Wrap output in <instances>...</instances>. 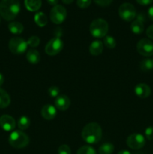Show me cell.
<instances>
[{
	"label": "cell",
	"instance_id": "23",
	"mask_svg": "<svg viewBox=\"0 0 153 154\" xmlns=\"http://www.w3.org/2000/svg\"><path fill=\"white\" fill-rule=\"evenodd\" d=\"M114 151V146L111 143H104L99 147L98 152L100 154H112Z\"/></svg>",
	"mask_w": 153,
	"mask_h": 154
},
{
	"label": "cell",
	"instance_id": "35",
	"mask_svg": "<svg viewBox=\"0 0 153 154\" xmlns=\"http://www.w3.org/2000/svg\"><path fill=\"white\" fill-rule=\"evenodd\" d=\"M148 16L151 20L153 21V6L150 7L148 10Z\"/></svg>",
	"mask_w": 153,
	"mask_h": 154
},
{
	"label": "cell",
	"instance_id": "9",
	"mask_svg": "<svg viewBox=\"0 0 153 154\" xmlns=\"http://www.w3.org/2000/svg\"><path fill=\"white\" fill-rule=\"evenodd\" d=\"M126 143L128 147L132 150H140L145 146L146 139L141 134L134 133L128 137Z\"/></svg>",
	"mask_w": 153,
	"mask_h": 154
},
{
	"label": "cell",
	"instance_id": "24",
	"mask_svg": "<svg viewBox=\"0 0 153 154\" xmlns=\"http://www.w3.org/2000/svg\"><path fill=\"white\" fill-rule=\"evenodd\" d=\"M30 126V119L26 116H22L20 117L17 121V126L21 130H26Z\"/></svg>",
	"mask_w": 153,
	"mask_h": 154
},
{
	"label": "cell",
	"instance_id": "22",
	"mask_svg": "<svg viewBox=\"0 0 153 154\" xmlns=\"http://www.w3.org/2000/svg\"><path fill=\"white\" fill-rule=\"evenodd\" d=\"M140 69L144 72H150L153 69V62L152 60L149 58H146L142 60L140 64Z\"/></svg>",
	"mask_w": 153,
	"mask_h": 154
},
{
	"label": "cell",
	"instance_id": "10",
	"mask_svg": "<svg viewBox=\"0 0 153 154\" xmlns=\"http://www.w3.org/2000/svg\"><path fill=\"white\" fill-rule=\"evenodd\" d=\"M136 50L143 57H151L153 55V42L149 39H141L136 45Z\"/></svg>",
	"mask_w": 153,
	"mask_h": 154
},
{
	"label": "cell",
	"instance_id": "29",
	"mask_svg": "<svg viewBox=\"0 0 153 154\" xmlns=\"http://www.w3.org/2000/svg\"><path fill=\"white\" fill-rule=\"evenodd\" d=\"M58 154H71V150L67 144H62L58 147Z\"/></svg>",
	"mask_w": 153,
	"mask_h": 154
},
{
	"label": "cell",
	"instance_id": "8",
	"mask_svg": "<svg viewBox=\"0 0 153 154\" xmlns=\"http://www.w3.org/2000/svg\"><path fill=\"white\" fill-rule=\"evenodd\" d=\"M64 44L60 38H53L48 42L45 47V52L49 56L57 55L62 50Z\"/></svg>",
	"mask_w": 153,
	"mask_h": 154
},
{
	"label": "cell",
	"instance_id": "33",
	"mask_svg": "<svg viewBox=\"0 0 153 154\" xmlns=\"http://www.w3.org/2000/svg\"><path fill=\"white\" fill-rule=\"evenodd\" d=\"M146 35L149 38L153 39V25H151L148 26L146 29Z\"/></svg>",
	"mask_w": 153,
	"mask_h": 154
},
{
	"label": "cell",
	"instance_id": "16",
	"mask_svg": "<svg viewBox=\"0 0 153 154\" xmlns=\"http://www.w3.org/2000/svg\"><path fill=\"white\" fill-rule=\"evenodd\" d=\"M104 50V44L99 40L92 42L89 46V52L92 56H98L102 54Z\"/></svg>",
	"mask_w": 153,
	"mask_h": 154
},
{
	"label": "cell",
	"instance_id": "18",
	"mask_svg": "<svg viewBox=\"0 0 153 154\" xmlns=\"http://www.w3.org/2000/svg\"><path fill=\"white\" fill-rule=\"evenodd\" d=\"M41 0H25V6L29 11H37L41 7Z\"/></svg>",
	"mask_w": 153,
	"mask_h": 154
},
{
	"label": "cell",
	"instance_id": "39",
	"mask_svg": "<svg viewBox=\"0 0 153 154\" xmlns=\"http://www.w3.org/2000/svg\"><path fill=\"white\" fill-rule=\"evenodd\" d=\"M73 1L74 0H62L63 3H64V4H67V5L70 4L71 2H73Z\"/></svg>",
	"mask_w": 153,
	"mask_h": 154
},
{
	"label": "cell",
	"instance_id": "7",
	"mask_svg": "<svg viewBox=\"0 0 153 154\" xmlns=\"http://www.w3.org/2000/svg\"><path fill=\"white\" fill-rule=\"evenodd\" d=\"M67 17V11L62 5H57L53 6L50 11V17L51 21L55 24L62 23Z\"/></svg>",
	"mask_w": 153,
	"mask_h": 154
},
{
	"label": "cell",
	"instance_id": "25",
	"mask_svg": "<svg viewBox=\"0 0 153 154\" xmlns=\"http://www.w3.org/2000/svg\"><path fill=\"white\" fill-rule=\"evenodd\" d=\"M104 45L109 49H113L116 46V39L110 35H106L104 37Z\"/></svg>",
	"mask_w": 153,
	"mask_h": 154
},
{
	"label": "cell",
	"instance_id": "27",
	"mask_svg": "<svg viewBox=\"0 0 153 154\" xmlns=\"http://www.w3.org/2000/svg\"><path fill=\"white\" fill-rule=\"evenodd\" d=\"M27 44H28V46H30L31 48H36L40 44V38H39L38 36L33 35L28 38V40L27 41Z\"/></svg>",
	"mask_w": 153,
	"mask_h": 154
},
{
	"label": "cell",
	"instance_id": "4",
	"mask_svg": "<svg viewBox=\"0 0 153 154\" xmlns=\"http://www.w3.org/2000/svg\"><path fill=\"white\" fill-rule=\"evenodd\" d=\"M8 142L11 147L16 149H21L28 145L29 143V138L22 131L16 130L10 133Z\"/></svg>",
	"mask_w": 153,
	"mask_h": 154
},
{
	"label": "cell",
	"instance_id": "6",
	"mask_svg": "<svg viewBox=\"0 0 153 154\" xmlns=\"http://www.w3.org/2000/svg\"><path fill=\"white\" fill-rule=\"evenodd\" d=\"M118 14L122 20L130 22L136 17V11L133 5L125 2L120 5L118 8Z\"/></svg>",
	"mask_w": 153,
	"mask_h": 154
},
{
	"label": "cell",
	"instance_id": "14",
	"mask_svg": "<svg viewBox=\"0 0 153 154\" xmlns=\"http://www.w3.org/2000/svg\"><path fill=\"white\" fill-rule=\"evenodd\" d=\"M41 116L46 120H52L56 116V109L51 105H46L41 108Z\"/></svg>",
	"mask_w": 153,
	"mask_h": 154
},
{
	"label": "cell",
	"instance_id": "32",
	"mask_svg": "<svg viewBox=\"0 0 153 154\" xmlns=\"http://www.w3.org/2000/svg\"><path fill=\"white\" fill-rule=\"evenodd\" d=\"M94 2L98 5L102 6V7H105V6H108L111 4L112 0H94Z\"/></svg>",
	"mask_w": 153,
	"mask_h": 154
},
{
	"label": "cell",
	"instance_id": "20",
	"mask_svg": "<svg viewBox=\"0 0 153 154\" xmlns=\"http://www.w3.org/2000/svg\"><path fill=\"white\" fill-rule=\"evenodd\" d=\"M23 26L20 22H11L8 24V29L14 35H20L23 31Z\"/></svg>",
	"mask_w": 153,
	"mask_h": 154
},
{
	"label": "cell",
	"instance_id": "19",
	"mask_svg": "<svg viewBox=\"0 0 153 154\" xmlns=\"http://www.w3.org/2000/svg\"><path fill=\"white\" fill-rule=\"evenodd\" d=\"M10 98L5 90L0 88V108H5L10 105Z\"/></svg>",
	"mask_w": 153,
	"mask_h": 154
},
{
	"label": "cell",
	"instance_id": "5",
	"mask_svg": "<svg viewBox=\"0 0 153 154\" xmlns=\"http://www.w3.org/2000/svg\"><path fill=\"white\" fill-rule=\"evenodd\" d=\"M9 50L14 54L20 55L26 52L28 47L27 42L20 37H14L10 40L8 44Z\"/></svg>",
	"mask_w": 153,
	"mask_h": 154
},
{
	"label": "cell",
	"instance_id": "13",
	"mask_svg": "<svg viewBox=\"0 0 153 154\" xmlns=\"http://www.w3.org/2000/svg\"><path fill=\"white\" fill-rule=\"evenodd\" d=\"M56 108L59 111H64L69 108L70 105V100L65 95H60L55 100Z\"/></svg>",
	"mask_w": 153,
	"mask_h": 154
},
{
	"label": "cell",
	"instance_id": "34",
	"mask_svg": "<svg viewBox=\"0 0 153 154\" xmlns=\"http://www.w3.org/2000/svg\"><path fill=\"white\" fill-rule=\"evenodd\" d=\"M140 5H150L152 2L153 0H136Z\"/></svg>",
	"mask_w": 153,
	"mask_h": 154
},
{
	"label": "cell",
	"instance_id": "40",
	"mask_svg": "<svg viewBox=\"0 0 153 154\" xmlns=\"http://www.w3.org/2000/svg\"><path fill=\"white\" fill-rule=\"evenodd\" d=\"M152 62H153V59H152Z\"/></svg>",
	"mask_w": 153,
	"mask_h": 154
},
{
	"label": "cell",
	"instance_id": "31",
	"mask_svg": "<svg viewBox=\"0 0 153 154\" xmlns=\"http://www.w3.org/2000/svg\"><path fill=\"white\" fill-rule=\"evenodd\" d=\"M145 135L148 140H153V126H148L146 129Z\"/></svg>",
	"mask_w": 153,
	"mask_h": 154
},
{
	"label": "cell",
	"instance_id": "38",
	"mask_svg": "<svg viewBox=\"0 0 153 154\" xmlns=\"http://www.w3.org/2000/svg\"><path fill=\"white\" fill-rule=\"evenodd\" d=\"M3 83H4V77H3V75L0 73V87L2 85Z\"/></svg>",
	"mask_w": 153,
	"mask_h": 154
},
{
	"label": "cell",
	"instance_id": "2",
	"mask_svg": "<svg viewBox=\"0 0 153 154\" xmlns=\"http://www.w3.org/2000/svg\"><path fill=\"white\" fill-rule=\"evenodd\" d=\"M81 135L82 139L88 144H97L102 138V129L98 123H89L84 126Z\"/></svg>",
	"mask_w": 153,
	"mask_h": 154
},
{
	"label": "cell",
	"instance_id": "12",
	"mask_svg": "<svg viewBox=\"0 0 153 154\" xmlns=\"http://www.w3.org/2000/svg\"><path fill=\"white\" fill-rule=\"evenodd\" d=\"M134 93L138 97L141 99H146V98H148L151 94V88L147 84L140 83L136 85L134 88Z\"/></svg>",
	"mask_w": 153,
	"mask_h": 154
},
{
	"label": "cell",
	"instance_id": "17",
	"mask_svg": "<svg viewBox=\"0 0 153 154\" xmlns=\"http://www.w3.org/2000/svg\"><path fill=\"white\" fill-rule=\"evenodd\" d=\"M26 59L32 64H37L40 62V56L38 51L35 49L28 50L26 53Z\"/></svg>",
	"mask_w": 153,
	"mask_h": 154
},
{
	"label": "cell",
	"instance_id": "36",
	"mask_svg": "<svg viewBox=\"0 0 153 154\" xmlns=\"http://www.w3.org/2000/svg\"><path fill=\"white\" fill-rule=\"evenodd\" d=\"M47 1V2L49 3L50 5H57V3H58V0H46Z\"/></svg>",
	"mask_w": 153,
	"mask_h": 154
},
{
	"label": "cell",
	"instance_id": "37",
	"mask_svg": "<svg viewBox=\"0 0 153 154\" xmlns=\"http://www.w3.org/2000/svg\"><path fill=\"white\" fill-rule=\"evenodd\" d=\"M118 154H131V153H130V152H129L128 150H121V151L118 152Z\"/></svg>",
	"mask_w": 153,
	"mask_h": 154
},
{
	"label": "cell",
	"instance_id": "1",
	"mask_svg": "<svg viewBox=\"0 0 153 154\" xmlns=\"http://www.w3.org/2000/svg\"><path fill=\"white\" fill-rule=\"evenodd\" d=\"M20 11L19 0H2L0 2V15L5 20L15 19Z\"/></svg>",
	"mask_w": 153,
	"mask_h": 154
},
{
	"label": "cell",
	"instance_id": "15",
	"mask_svg": "<svg viewBox=\"0 0 153 154\" xmlns=\"http://www.w3.org/2000/svg\"><path fill=\"white\" fill-rule=\"evenodd\" d=\"M144 17L142 16V14L138 15L137 18L135 20L132 22L130 25V29L134 34H141L144 30V25H143Z\"/></svg>",
	"mask_w": 153,
	"mask_h": 154
},
{
	"label": "cell",
	"instance_id": "3",
	"mask_svg": "<svg viewBox=\"0 0 153 154\" xmlns=\"http://www.w3.org/2000/svg\"><path fill=\"white\" fill-rule=\"evenodd\" d=\"M109 29L107 22L102 18H98L94 20L90 24L89 31L93 37L101 38L106 35Z\"/></svg>",
	"mask_w": 153,
	"mask_h": 154
},
{
	"label": "cell",
	"instance_id": "30",
	"mask_svg": "<svg viewBox=\"0 0 153 154\" xmlns=\"http://www.w3.org/2000/svg\"><path fill=\"white\" fill-rule=\"evenodd\" d=\"M92 0H76V5L80 8H86L91 5Z\"/></svg>",
	"mask_w": 153,
	"mask_h": 154
},
{
	"label": "cell",
	"instance_id": "26",
	"mask_svg": "<svg viewBox=\"0 0 153 154\" xmlns=\"http://www.w3.org/2000/svg\"><path fill=\"white\" fill-rule=\"evenodd\" d=\"M76 154H96V151L91 146H82L77 150Z\"/></svg>",
	"mask_w": 153,
	"mask_h": 154
},
{
	"label": "cell",
	"instance_id": "21",
	"mask_svg": "<svg viewBox=\"0 0 153 154\" xmlns=\"http://www.w3.org/2000/svg\"><path fill=\"white\" fill-rule=\"evenodd\" d=\"M34 22L38 26L44 27L47 23V17L44 12H38L34 15Z\"/></svg>",
	"mask_w": 153,
	"mask_h": 154
},
{
	"label": "cell",
	"instance_id": "11",
	"mask_svg": "<svg viewBox=\"0 0 153 154\" xmlns=\"http://www.w3.org/2000/svg\"><path fill=\"white\" fill-rule=\"evenodd\" d=\"M0 126L3 130L10 132L14 129L16 126V121L11 116L4 114L0 117Z\"/></svg>",
	"mask_w": 153,
	"mask_h": 154
},
{
	"label": "cell",
	"instance_id": "28",
	"mask_svg": "<svg viewBox=\"0 0 153 154\" xmlns=\"http://www.w3.org/2000/svg\"><path fill=\"white\" fill-rule=\"evenodd\" d=\"M48 94L52 98L58 97L59 96V88L55 86H52L48 89Z\"/></svg>",
	"mask_w": 153,
	"mask_h": 154
}]
</instances>
